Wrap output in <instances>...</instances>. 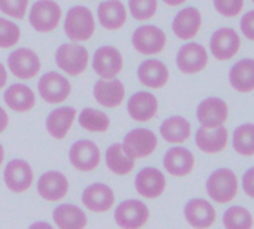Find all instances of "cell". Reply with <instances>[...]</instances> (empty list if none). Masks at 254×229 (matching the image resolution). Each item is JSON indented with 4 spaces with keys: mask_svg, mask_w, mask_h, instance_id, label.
Wrapping results in <instances>:
<instances>
[{
    "mask_svg": "<svg viewBox=\"0 0 254 229\" xmlns=\"http://www.w3.org/2000/svg\"><path fill=\"white\" fill-rule=\"evenodd\" d=\"M205 191L214 203L229 204L237 198L238 177L229 168H217L208 176Z\"/></svg>",
    "mask_w": 254,
    "mask_h": 229,
    "instance_id": "obj_1",
    "label": "cell"
},
{
    "mask_svg": "<svg viewBox=\"0 0 254 229\" xmlns=\"http://www.w3.org/2000/svg\"><path fill=\"white\" fill-rule=\"evenodd\" d=\"M64 31L73 42H86L95 33V19L89 7L71 6L67 10L64 21Z\"/></svg>",
    "mask_w": 254,
    "mask_h": 229,
    "instance_id": "obj_2",
    "label": "cell"
},
{
    "mask_svg": "<svg viewBox=\"0 0 254 229\" xmlns=\"http://www.w3.org/2000/svg\"><path fill=\"white\" fill-rule=\"evenodd\" d=\"M89 63L88 49L77 43H63L55 52V64L70 76L82 75Z\"/></svg>",
    "mask_w": 254,
    "mask_h": 229,
    "instance_id": "obj_3",
    "label": "cell"
},
{
    "mask_svg": "<svg viewBox=\"0 0 254 229\" xmlns=\"http://www.w3.org/2000/svg\"><path fill=\"white\" fill-rule=\"evenodd\" d=\"M131 42L137 52L143 55H158L167 45V34L162 28L153 24H146L134 30Z\"/></svg>",
    "mask_w": 254,
    "mask_h": 229,
    "instance_id": "obj_4",
    "label": "cell"
},
{
    "mask_svg": "<svg viewBox=\"0 0 254 229\" xmlns=\"http://www.w3.org/2000/svg\"><path fill=\"white\" fill-rule=\"evenodd\" d=\"M61 7L54 0H37L28 13L31 27L39 33L54 31L61 21Z\"/></svg>",
    "mask_w": 254,
    "mask_h": 229,
    "instance_id": "obj_5",
    "label": "cell"
},
{
    "mask_svg": "<svg viewBox=\"0 0 254 229\" xmlns=\"http://www.w3.org/2000/svg\"><path fill=\"white\" fill-rule=\"evenodd\" d=\"M115 224L119 228L138 229L143 228L150 218L149 207L138 200H125L115 209Z\"/></svg>",
    "mask_w": 254,
    "mask_h": 229,
    "instance_id": "obj_6",
    "label": "cell"
},
{
    "mask_svg": "<svg viewBox=\"0 0 254 229\" xmlns=\"http://www.w3.org/2000/svg\"><path fill=\"white\" fill-rule=\"evenodd\" d=\"M122 148L132 159H143L158 149V137L152 130L135 128L124 137Z\"/></svg>",
    "mask_w": 254,
    "mask_h": 229,
    "instance_id": "obj_7",
    "label": "cell"
},
{
    "mask_svg": "<svg viewBox=\"0 0 254 229\" xmlns=\"http://www.w3.org/2000/svg\"><path fill=\"white\" fill-rule=\"evenodd\" d=\"M176 63L183 75L188 76L198 75L202 70H205V67L208 66V52L204 45L196 42H189L179 49Z\"/></svg>",
    "mask_w": 254,
    "mask_h": 229,
    "instance_id": "obj_8",
    "label": "cell"
},
{
    "mask_svg": "<svg viewBox=\"0 0 254 229\" xmlns=\"http://www.w3.org/2000/svg\"><path fill=\"white\" fill-rule=\"evenodd\" d=\"M37 91L43 101L49 104H60L68 98L71 92V85L65 76L57 72H48L39 79Z\"/></svg>",
    "mask_w": 254,
    "mask_h": 229,
    "instance_id": "obj_9",
    "label": "cell"
},
{
    "mask_svg": "<svg viewBox=\"0 0 254 229\" xmlns=\"http://www.w3.org/2000/svg\"><path fill=\"white\" fill-rule=\"evenodd\" d=\"M241 48L240 34L231 27L217 28L210 37V51L213 57L219 61L232 60Z\"/></svg>",
    "mask_w": 254,
    "mask_h": 229,
    "instance_id": "obj_10",
    "label": "cell"
},
{
    "mask_svg": "<svg viewBox=\"0 0 254 229\" xmlns=\"http://www.w3.org/2000/svg\"><path fill=\"white\" fill-rule=\"evenodd\" d=\"M40 66L39 55L30 48H18L7 57V67L10 73L21 80H28L39 75Z\"/></svg>",
    "mask_w": 254,
    "mask_h": 229,
    "instance_id": "obj_11",
    "label": "cell"
},
{
    "mask_svg": "<svg viewBox=\"0 0 254 229\" xmlns=\"http://www.w3.org/2000/svg\"><path fill=\"white\" fill-rule=\"evenodd\" d=\"M92 69L101 79H113L124 69V57L119 49L110 45L100 46L92 57Z\"/></svg>",
    "mask_w": 254,
    "mask_h": 229,
    "instance_id": "obj_12",
    "label": "cell"
},
{
    "mask_svg": "<svg viewBox=\"0 0 254 229\" xmlns=\"http://www.w3.org/2000/svg\"><path fill=\"white\" fill-rule=\"evenodd\" d=\"M68 159L70 164L82 171V173H89L94 171L101 161V152L100 148L92 142V140H77L73 143V146L68 151Z\"/></svg>",
    "mask_w": 254,
    "mask_h": 229,
    "instance_id": "obj_13",
    "label": "cell"
},
{
    "mask_svg": "<svg viewBox=\"0 0 254 229\" xmlns=\"http://www.w3.org/2000/svg\"><path fill=\"white\" fill-rule=\"evenodd\" d=\"M6 188L13 194H24L33 185L34 176L30 164L24 159H10L3 173Z\"/></svg>",
    "mask_w": 254,
    "mask_h": 229,
    "instance_id": "obj_14",
    "label": "cell"
},
{
    "mask_svg": "<svg viewBox=\"0 0 254 229\" xmlns=\"http://www.w3.org/2000/svg\"><path fill=\"white\" fill-rule=\"evenodd\" d=\"M138 195L147 200H156L162 197L167 189V179L164 173L155 167H144L135 176L134 182Z\"/></svg>",
    "mask_w": 254,
    "mask_h": 229,
    "instance_id": "obj_15",
    "label": "cell"
},
{
    "mask_svg": "<svg viewBox=\"0 0 254 229\" xmlns=\"http://www.w3.org/2000/svg\"><path fill=\"white\" fill-rule=\"evenodd\" d=\"M229 118V107L225 100L219 97L204 98L196 109V119L201 127L217 128L225 125Z\"/></svg>",
    "mask_w": 254,
    "mask_h": 229,
    "instance_id": "obj_16",
    "label": "cell"
},
{
    "mask_svg": "<svg viewBox=\"0 0 254 229\" xmlns=\"http://www.w3.org/2000/svg\"><path fill=\"white\" fill-rule=\"evenodd\" d=\"M202 27L201 10L195 6H186L177 12L173 19V33L180 40H192Z\"/></svg>",
    "mask_w": 254,
    "mask_h": 229,
    "instance_id": "obj_17",
    "label": "cell"
},
{
    "mask_svg": "<svg viewBox=\"0 0 254 229\" xmlns=\"http://www.w3.org/2000/svg\"><path fill=\"white\" fill-rule=\"evenodd\" d=\"M183 215L186 222L196 229H207L214 225L217 219L216 209L204 198H192L185 204Z\"/></svg>",
    "mask_w": 254,
    "mask_h": 229,
    "instance_id": "obj_18",
    "label": "cell"
},
{
    "mask_svg": "<svg viewBox=\"0 0 254 229\" xmlns=\"http://www.w3.org/2000/svg\"><path fill=\"white\" fill-rule=\"evenodd\" d=\"M164 168L173 177H186L195 168V156L193 153L183 146H173L164 155Z\"/></svg>",
    "mask_w": 254,
    "mask_h": 229,
    "instance_id": "obj_19",
    "label": "cell"
},
{
    "mask_svg": "<svg viewBox=\"0 0 254 229\" xmlns=\"http://www.w3.org/2000/svg\"><path fill=\"white\" fill-rule=\"evenodd\" d=\"M70 183L68 179L55 170L43 173L37 180V194L49 203H57L63 200L68 192Z\"/></svg>",
    "mask_w": 254,
    "mask_h": 229,
    "instance_id": "obj_20",
    "label": "cell"
},
{
    "mask_svg": "<svg viewBox=\"0 0 254 229\" xmlns=\"http://www.w3.org/2000/svg\"><path fill=\"white\" fill-rule=\"evenodd\" d=\"M83 206L94 213H107L115 206V192L104 183H92L86 186L80 197Z\"/></svg>",
    "mask_w": 254,
    "mask_h": 229,
    "instance_id": "obj_21",
    "label": "cell"
},
{
    "mask_svg": "<svg viewBox=\"0 0 254 229\" xmlns=\"http://www.w3.org/2000/svg\"><path fill=\"white\" fill-rule=\"evenodd\" d=\"M158 109H159L158 98L149 91L134 92L129 97L128 104H127L128 115L135 122H149V121H152L156 116Z\"/></svg>",
    "mask_w": 254,
    "mask_h": 229,
    "instance_id": "obj_22",
    "label": "cell"
},
{
    "mask_svg": "<svg viewBox=\"0 0 254 229\" xmlns=\"http://www.w3.org/2000/svg\"><path fill=\"white\" fill-rule=\"evenodd\" d=\"M228 143H229V131L225 128V125L217 127V128L201 127L196 130L195 145L204 153H208V155L220 153L226 149Z\"/></svg>",
    "mask_w": 254,
    "mask_h": 229,
    "instance_id": "obj_23",
    "label": "cell"
},
{
    "mask_svg": "<svg viewBox=\"0 0 254 229\" xmlns=\"http://www.w3.org/2000/svg\"><path fill=\"white\" fill-rule=\"evenodd\" d=\"M137 77L143 86L152 89H161L170 80V70L161 60L149 58L138 66Z\"/></svg>",
    "mask_w": 254,
    "mask_h": 229,
    "instance_id": "obj_24",
    "label": "cell"
},
{
    "mask_svg": "<svg viewBox=\"0 0 254 229\" xmlns=\"http://www.w3.org/2000/svg\"><path fill=\"white\" fill-rule=\"evenodd\" d=\"M94 98L103 107L115 109L119 107L125 100V86L122 80L113 79H100L94 85Z\"/></svg>",
    "mask_w": 254,
    "mask_h": 229,
    "instance_id": "obj_25",
    "label": "cell"
},
{
    "mask_svg": "<svg viewBox=\"0 0 254 229\" xmlns=\"http://www.w3.org/2000/svg\"><path fill=\"white\" fill-rule=\"evenodd\" d=\"M3 100L6 106L16 113H27L36 106L34 91L24 83H12L7 86L3 94Z\"/></svg>",
    "mask_w": 254,
    "mask_h": 229,
    "instance_id": "obj_26",
    "label": "cell"
},
{
    "mask_svg": "<svg viewBox=\"0 0 254 229\" xmlns=\"http://www.w3.org/2000/svg\"><path fill=\"white\" fill-rule=\"evenodd\" d=\"M98 21L106 30H119L125 25L128 12L125 4L121 0H104L98 4L97 9Z\"/></svg>",
    "mask_w": 254,
    "mask_h": 229,
    "instance_id": "obj_27",
    "label": "cell"
},
{
    "mask_svg": "<svg viewBox=\"0 0 254 229\" xmlns=\"http://www.w3.org/2000/svg\"><path fill=\"white\" fill-rule=\"evenodd\" d=\"M76 115H77L76 109L70 107V106H64V107L51 110V113L46 118L48 134L57 140H63L68 134L70 128L73 127Z\"/></svg>",
    "mask_w": 254,
    "mask_h": 229,
    "instance_id": "obj_28",
    "label": "cell"
},
{
    "mask_svg": "<svg viewBox=\"0 0 254 229\" xmlns=\"http://www.w3.org/2000/svg\"><path fill=\"white\" fill-rule=\"evenodd\" d=\"M231 86L241 92L249 94L254 91V58H243L237 61L229 70Z\"/></svg>",
    "mask_w": 254,
    "mask_h": 229,
    "instance_id": "obj_29",
    "label": "cell"
},
{
    "mask_svg": "<svg viewBox=\"0 0 254 229\" xmlns=\"http://www.w3.org/2000/svg\"><path fill=\"white\" fill-rule=\"evenodd\" d=\"M159 134L161 137L171 145H182L186 140H189L192 134V127L190 122L183 118V116H170L167 118L161 127H159Z\"/></svg>",
    "mask_w": 254,
    "mask_h": 229,
    "instance_id": "obj_30",
    "label": "cell"
},
{
    "mask_svg": "<svg viewBox=\"0 0 254 229\" xmlns=\"http://www.w3.org/2000/svg\"><path fill=\"white\" fill-rule=\"evenodd\" d=\"M54 224L61 229H82L88 225L85 212L73 204L57 206L52 212Z\"/></svg>",
    "mask_w": 254,
    "mask_h": 229,
    "instance_id": "obj_31",
    "label": "cell"
},
{
    "mask_svg": "<svg viewBox=\"0 0 254 229\" xmlns=\"http://www.w3.org/2000/svg\"><path fill=\"white\" fill-rule=\"evenodd\" d=\"M106 165L116 176H127L135 167V159L127 155L122 143H113L106 151Z\"/></svg>",
    "mask_w": 254,
    "mask_h": 229,
    "instance_id": "obj_32",
    "label": "cell"
},
{
    "mask_svg": "<svg viewBox=\"0 0 254 229\" xmlns=\"http://www.w3.org/2000/svg\"><path fill=\"white\" fill-rule=\"evenodd\" d=\"M232 146L234 151L244 158L254 156V124H241L234 130Z\"/></svg>",
    "mask_w": 254,
    "mask_h": 229,
    "instance_id": "obj_33",
    "label": "cell"
},
{
    "mask_svg": "<svg viewBox=\"0 0 254 229\" xmlns=\"http://www.w3.org/2000/svg\"><path fill=\"white\" fill-rule=\"evenodd\" d=\"M79 125L91 133H106L110 127V118L92 107H86L79 113Z\"/></svg>",
    "mask_w": 254,
    "mask_h": 229,
    "instance_id": "obj_34",
    "label": "cell"
},
{
    "mask_svg": "<svg viewBox=\"0 0 254 229\" xmlns=\"http://www.w3.org/2000/svg\"><path fill=\"white\" fill-rule=\"evenodd\" d=\"M222 224L226 229H252L254 225L252 213L241 206L229 207L223 213Z\"/></svg>",
    "mask_w": 254,
    "mask_h": 229,
    "instance_id": "obj_35",
    "label": "cell"
},
{
    "mask_svg": "<svg viewBox=\"0 0 254 229\" xmlns=\"http://www.w3.org/2000/svg\"><path fill=\"white\" fill-rule=\"evenodd\" d=\"M128 9L134 19L147 21L158 12V0H128Z\"/></svg>",
    "mask_w": 254,
    "mask_h": 229,
    "instance_id": "obj_36",
    "label": "cell"
},
{
    "mask_svg": "<svg viewBox=\"0 0 254 229\" xmlns=\"http://www.w3.org/2000/svg\"><path fill=\"white\" fill-rule=\"evenodd\" d=\"M19 39H21L19 27L6 18H0V48L9 49L15 46L19 42Z\"/></svg>",
    "mask_w": 254,
    "mask_h": 229,
    "instance_id": "obj_37",
    "label": "cell"
},
{
    "mask_svg": "<svg viewBox=\"0 0 254 229\" xmlns=\"http://www.w3.org/2000/svg\"><path fill=\"white\" fill-rule=\"evenodd\" d=\"M216 10L225 18H235L243 13L246 0H213Z\"/></svg>",
    "mask_w": 254,
    "mask_h": 229,
    "instance_id": "obj_38",
    "label": "cell"
},
{
    "mask_svg": "<svg viewBox=\"0 0 254 229\" xmlns=\"http://www.w3.org/2000/svg\"><path fill=\"white\" fill-rule=\"evenodd\" d=\"M27 7L28 0H0V12L15 19H22Z\"/></svg>",
    "mask_w": 254,
    "mask_h": 229,
    "instance_id": "obj_39",
    "label": "cell"
},
{
    "mask_svg": "<svg viewBox=\"0 0 254 229\" xmlns=\"http://www.w3.org/2000/svg\"><path fill=\"white\" fill-rule=\"evenodd\" d=\"M240 28L246 39H249L250 42H254V9L243 15V18L240 21Z\"/></svg>",
    "mask_w": 254,
    "mask_h": 229,
    "instance_id": "obj_40",
    "label": "cell"
},
{
    "mask_svg": "<svg viewBox=\"0 0 254 229\" xmlns=\"http://www.w3.org/2000/svg\"><path fill=\"white\" fill-rule=\"evenodd\" d=\"M243 189H244V194L254 200V167L249 168L244 176H243Z\"/></svg>",
    "mask_w": 254,
    "mask_h": 229,
    "instance_id": "obj_41",
    "label": "cell"
},
{
    "mask_svg": "<svg viewBox=\"0 0 254 229\" xmlns=\"http://www.w3.org/2000/svg\"><path fill=\"white\" fill-rule=\"evenodd\" d=\"M9 125V116L6 113V110L3 107H0V134L7 128Z\"/></svg>",
    "mask_w": 254,
    "mask_h": 229,
    "instance_id": "obj_42",
    "label": "cell"
},
{
    "mask_svg": "<svg viewBox=\"0 0 254 229\" xmlns=\"http://www.w3.org/2000/svg\"><path fill=\"white\" fill-rule=\"evenodd\" d=\"M7 82V72H6V67L0 63V89L6 85Z\"/></svg>",
    "mask_w": 254,
    "mask_h": 229,
    "instance_id": "obj_43",
    "label": "cell"
},
{
    "mask_svg": "<svg viewBox=\"0 0 254 229\" xmlns=\"http://www.w3.org/2000/svg\"><path fill=\"white\" fill-rule=\"evenodd\" d=\"M165 4H168V6H173V7H176V6H180V4H183V3H186L188 0H162Z\"/></svg>",
    "mask_w": 254,
    "mask_h": 229,
    "instance_id": "obj_44",
    "label": "cell"
},
{
    "mask_svg": "<svg viewBox=\"0 0 254 229\" xmlns=\"http://www.w3.org/2000/svg\"><path fill=\"white\" fill-rule=\"evenodd\" d=\"M3 159H4V149H3V146L0 145V165L3 164Z\"/></svg>",
    "mask_w": 254,
    "mask_h": 229,
    "instance_id": "obj_45",
    "label": "cell"
},
{
    "mask_svg": "<svg viewBox=\"0 0 254 229\" xmlns=\"http://www.w3.org/2000/svg\"><path fill=\"white\" fill-rule=\"evenodd\" d=\"M31 227H45V228H48V229L52 228L49 224H34V225H31Z\"/></svg>",
    "mask_w": 254,
    "mask_h": 229,
    "instance_id": "obj_46",
    "label": "cell"
},
{
    "mask_svg": "<svg viewBox=\"0 0 254 229\" xmlns=\"http://www.w3.org/2000/svg\"><path fill=\"white\" fill-rule=\"evenodd\" d=\"M253 3H254V0H253Z\"/></svg>",
    "mask_w": 254,
    "mask_h": 229,
    "instance_id": "obj_47",
    "label": "cell"
}]
</instances>
